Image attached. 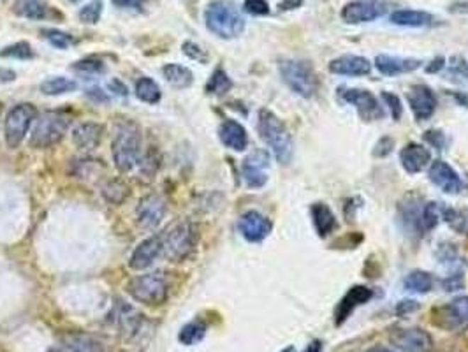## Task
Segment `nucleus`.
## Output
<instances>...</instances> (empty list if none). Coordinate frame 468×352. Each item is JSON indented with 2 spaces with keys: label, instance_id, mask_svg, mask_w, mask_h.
<instances>
[{
  "label": "nucleus",
  "instance_id": "nucleus-14",
  "mask_svg": "<svg viewBox=\"0 0 468 352\" xmlns=\"http://www.w3.org/2000/svg\"><path fill=\"white\" fill-rule=\"evenodd\" d=\"M268 168H270V154L264 150L252 151L241 164L243 180L250 188L264 187L268 181Z\"/></svg>",
  "mask_w": 468,
  "mask_h": 352
},
{
  "label": "nucleus",
  "instance_id": "nucleus-21",
  "mask_svg": "<svg viewBox=\"0 0 468 352\" xmlns=\"http://www.w3.org/2000/svg\"><path fill=\"white\" fill-rule=\"evenodd\" d=\"M375 68L379 73L384 76H398V74L414 73L423 65L418 58H403V57H393V55H377L375 57Z\"/></svg>",
  "mask_w": 468,
  "mask_h": 352
},
{
  "label": "nucleus",
  "instance_id": "nucleus-18",
  "mask_svg": "<svg viewBox=\"0 0 468 352\" xmlns=\"http://www.w3.org/2000/svg\"><path fill=\"white\" fill-rule=\"evenodd\" d=\"M371 296H374L371 289L364 287V285H354V287L349 289V292L340 299L337 310H334V324L337 326L344 324L357 306L370 302Z\"/></svg>",
  "mask_w": 468,
  "mask_h": 352
},
{
  "label": "nucleus",
  "instance_id": "nucleus-10",
  "mask_svg": "<svg viewBox=\"0 0 468 352\" xmlns=\"http://www.w3.org/2000/svg\"><path fill=\"white\" fill-rule=\"evenodd\" d=\"M435 324L440 328L455 331V329H465L468 328V296H462L447 305H442L435 309Z\"/></svg>",
  "mask_w": 468,
  "mask_h": 352
},
{
  "label": "nucleus",
  "instance_id": "nucleus-42",
  "mask_svg": "<svg viewBox=\"0 0 468 352\" xmlns=\"http://www.w3.org/2000/svg\"><path fill=\"white\" fill-rule=\"evenodd\" d=\"M72 69L80 74H88V76H97V74H102L106 70L104 64L97 58H85V60L76 62Z\"/></svg>",
  "mask_w": 468,
  "mask_h": 352
},
{
  "label": "nucleus",
  "instance_id": "nucleus-30",
  "mask_svg": "<svg viewBox=\"0 0 468 352\" xmlns=\"http://www.w3.org/2000/svg\"><path fill=\"white\" fill-rule=\"evenodd\" d=\"M40 92L44 95H62V94H69V92H75L78 88V83L71 78L65 76H55V78H48L40 83Z\"/></svg>",
  "mask_w": 468,
  "mask_h": 352
},
{
  "label": "nucleus",
  "instance_id": "nucleus-11",
  "mask_svg": "<svg viewBox=\"0 0 468 352\" xmlns=\"http://www.w3.org/2000/svg\"><path fill=\"white\" fill-rule=\"evenodd\" d=\"M391 343L403 352H430L433 347L430 333L421 328L396 329L389 336Z\"/></svg>",
  "mask_w": 468,
  "mask_h": 352
},
{
  "label": "nucleus",
  "instance_id": "nucleus-40",
  "mask_svg": "<svg viewBox=\"0 0 468 352\" xmlns=\"http://www.w3.org/2000/svg\"><path fill=\"white\" fill-rule=\"evenodd\" d=\"M43 36L46 37V41L51 46L58 48V50H67V48H71L72 44H75L72 36L65 34V32L62 31H55V28H46V31H43Z\"/></svg>",
  "mask_w": 468,
  "mask_h": 352
},
{
  "label": "nucleus",
  "instance_id": "nucleus-19",
  "mask_svg": "<svg viewBox=\"0 0 468 352\" xmlns=\"http://www.w3.org/2000/svg\"><path fill=\"white\" fill-rule=\"evenodd\" d=\"M430 180L437 185L438 188H442L447 194H458L463 187V181L459 178L458 173L451 168L445 161H435L430 166Z\"/></svg>",
  "mask_w": 468,
  "mask_h": 352
},
{
  "label": "nucleus",
  "instance_id": "nucleus-12",
  "mask_svg": "<svg viewBox=\"0 0 468 352\" xmlns=\"http://www.w3.org/2000/svg\"><path fill=\"white\" fill-rule=\"evenodd\" d=\"M238 229L243 238L250 243H259L266 240L273 231V224L268 217L256 210H250L241 215L238 222Z\"/></svg>",
  "mask_w": 468,
  "mask_h": 352
},
{
  "label": "nucleus",
  "instance_id": "nucleus-54",
  "mask_svg": "<svg viewBox=\"0 0 468 352\" xmlns=\"http://www.w3.org/2000/svg\"><path fill=\"white\" fill-rule=\"evenodd\" d=\"M109 88H111V92H115V94H118V95H127V87L121 85L120 80L109 81Z\"/></svg>",
  "mask_w": 468,
  "mask_h": 352
},
{
  "label": "nucleus",
  "instance_id": "nucleus-49",
  "mask_svg": "<svg viewBox=\"0 0 468 352\" xmlns=\"http://www.w3.org/2000/svg\"><path fill=\"white\" fill-rule=\"evenodd\" d=\"M425 139L428 141L431 146L437 148V150H442V148H444V136H442L440 131H428L425 134Z\"/></svg>",
  "mask_w": 468,
  "mask_h": 352
},
{
  "label": "nucleus",
  "instance_id": "nucleus-51",
  "mask_svg": "<svg viewBox=\"0 0 468 352\" xmlns=\"http://www.w3.org/2000/svg\"><path fill=\"white\" fill-rule=\"evenodd\" d=\"M87 94H88V97H90L92 101H95V102H106V101H108V95H106L104 92L101 90V88H90Z\"/></svg>",
  "mask_w": 468,
  "mask_h": 352
},
{
  "label": "nucleus",
  "instance_id": "nucleus-57",
  "mask_svg": "<svg viewBox=\"0 0 468 352\" xmlns=\"http://www.w3.org/2000/svg\"><path fill=\"white\" fill-rule=\"evenodd\" d=\"M320 351H322V342H320V340H313L310 346H308L303 352H320Z\"/></svg>",
  "mask_w": 468,
  "mask_h": 352
},
{
  "label": "nucleus",
  "instance_id": "nucleus-47",
  "mask_svg": "<svg viewBox=\"0 0 468 352\" xmlns=\"http://www.w3.org/2000/svg\"><path fill=\"white\" fill-rule=\"evenodd\" d=\"M146 2L148 0H113V4H115L116 7H121V9H143V7L146 6Z\"/></svg>",
  "mask_w": 468,
  "mask_h": 352
},
{
  "label": "nucleus",
  "instance_id": "nucleus-36",
  "mask_svg": "<svg viewBox=\"0 0 468 352\" xmlns=\"http://www.w3.org/2000/svg\"><path fill=\"white\" fill-rule=\"evenodd\" d=\"M442 213H444V210L440 208V205H437V203H425V206H423V211H421V229L423 233H428L431 229H435L438 225V222H440V217Z\"/></svg>",
  "mask_w": 468,
  "mask_h": 352
},
{
  "label": "nucleus",
  "instance_id": "nucleus-27",
  "mask_svg": "<svg viewBox=\"0 0 468 352\" xmlns=\"http://www.w3.org/2000/svg\"><path fill=\"white\" fill-rule=\"evenodd\" d=\"M50 352H104V347H102L101 342L92 338V336L76 335L69 336L67 340L55 346Z\"/></svg>",
  "mask_w": 468,
  "mask_h": 352
},
{
  "label": "nucleus",
  "instance_id": "nucleus-24",
  "mask_svg": "<svg viewBox=\"0 0 468 352\" xmlns=\"http://www.w3.org/2000/svg\"><path fill=\"white\" fill-rule=\"evenodd\" d=\"M219 138L224 146L234 151H243L249 146V134L246 129L236 120H224L219 127Z\"/></svg>",
  "mask_w": 468,
  "mask_h": 352
},
{
  "label": "nucleus",
  "instance_id": "nucleus-37",
  "mask_svg": "<svg viewBox=\"0 0 468 352\" xmlns=\"http://www.w3.org/2000/svg\"><path fill=\"white\" fill-rule=\"evenodd\" d=\"M442 218H444L455 231L462 233V235H468V210L445 208L444 213H442Z\"/></svg>",
  "mask_w": 468,
  "mask_h": 352
},
{
  "label": "nucleus",
  "instance_id": "nucleus-23",
  "mask_svg": "<svg viewBox=\"0 0 468 352\" xmlns=\"http://www.w3.org/2000/svg\"><path fill=\"white\" fill-rule=\"evenodd\" d=\"M102 134H104V127L97 122H83L72 131V143L76 148L83 151H90L99 146Z\"/></svg>",
  "mask_w": 468,
  "mask_h": 352
},
{
  "label": "nucleus",
  "instance_id": "nucleus-33",
  "mask_svg": "<svg viewBox=\"0 0 468 352\" xmlns=\"http://www.w3.org/2000/svg\"><path fill=\"white\" fill-rule=\"evenodd\" d=\"M206 329H208L206 322L195 319V321H190L189 324L183 326L182 331L178 333V340L183 346H195L206 336Z\"/></svg>",
  "mask_w": 468,
  "mask_h": 352
},
{
  "label": "nucleus",
  "instance_id": "nucleus-46",
  "mask_svg": "<svg viewBox=\"0 0 468 352\" xmlns=\"http://www.w3.org/2000/svg\"><path fill=\"white\" fill-rule=\"evenodd\" d=\"M393 148H394V141L388 138V136H384V138L375 144L374 155L375 157H388L391 151H393Z\"/></svg>",
  "mask_w": 468,
  "mask_h": 352
},
{
  "label": "nucleus",
  "instance_id": "nucleus-61",
  "mask_svg": "<svg viewBox=\"0 0 468 352\" xmlns=\"http://www.w3.org/2000/svg\"><path fill=\"white\" fill-rule=\"evenodd\" d=\"M0 110H2V105H0Z\"/></svg>",
  "mask_w": 468,
  "mask_h": 352
},
{
  "label": "nucleus",
  "instance_id": "nucleus-3",
  "mask_svg": "<svg viewBox=\"0 0 468 352\" xmlns=\"http://www.w3.org/2000/svg\"><path fill=\"white\" fill-rule=\"evenodd\" d=\"M259 134L264 143L271 148L280 164H289L294 155V143L283 122L270 110L259 111Z\"/></svg>",
  "mask_w": 468,
  "mask_h": 352
},
{
  "label": "nucleus",
  "instance_id": "nucleus-9",
  "mask_svg": "<svg viewBox=\"0 0 468 352\" xmlns=\"http://www.w3.org/2000/svg\"><path fill=\"white\" fill-rule=\"evenodd\" d=\"M389 2L386 0H352L342 7V20L349 25L370 23L388 14Z\"/></svg>",
  "mask_w": 468,
  "mask_h": 352
},
{
  "label": "nucleus",
  "instance_id": "nucleus-44",
  "mask_svg": "<svg viewBox=\"0 0 468 352\" xmlns=\"http://www.w3.org/2000/svg\"><path fill=\"white\" fill-rule=\"evenodd\" d=\"M243 9L246 13L254 14V16H266V14H270V4L266 0H245Z\"/></svg>",
  "mask_w": 468,
  "mask_h": 352
},
{
  "label": "nucleus",
  "instance_id": "nucleus-25",
  "mask_svg": "<svg viewBox=\"0 0 468 352\" xmlns=\"http://www.w3.org/2000/svg\"><path fill=\"white\" fill-rule=\"evenodd\" d=\"M391 23L400 25V27H431L435 23L433 14L426 13V11L418 9H398L391 14Z\"/></svg>",
  "mask_w": 468,
  "mask_h": 352
},
{
  "label": "nucleus",
  "instance_id": "nucleus-2",
  "mask_svg": "<svg viewBox=\"0 0 468 352\" xmlns=\"http://www.w3.org/2000/svg\"><path fill=\"white\" fill-rule=\"evenodd\" d=\"M206 27L222 39H234L245 31V18L231 0H215L205 11Z\"/></svg>",
  "mask_w": 468,
  "mask_h": 352
},
{
  "label": "nucleus",
  "instance_id": "nucleus-55",
  "mask_svg": "<svg viewBox=\"0 0 468 352\" xmlns=\"http://www.w3.org/2000/svg\"><path fill=\"white\" fill-rule=\"evenodd\" d=\"M301 4H303V0H283V2L278 4V9L290 11V9H296V7H300Z\"/></svg>",
  "mask_w": 468,
  "mask_h": 352
},
{
  "label": "nucleus",
  "instance_id": "nucleus-28",
  "mask_svg": "<svg viewBox=\"0 0 468 352\" xmlns=\"http://www.w3.org/2000/svg\"><path fill=\"white\" fill-rule=\"evenodd\" d=\"M14 13L27 20H46L50 16V6L44 0H16Z\"/></svg>",
  "mask_w": 468,
  "mask_h": 352
},
{
  "label": "nucleus",
  "instance_id": "nucleus-8",
  "mask_svg": "<svg viewBox=\"0 0 468 352\" xmlns=\"http://www.w3.org/2000/svg\"><path fill=\"white\" fill-rule=\"evenodd\" d=\"M38 120V110L31 102L16 105L7 113L4 122V138L9 148H18L31 131L32 124Z\"/></svg>",
  "mask_w": 468,
  "mask_h": 352
},
{
  "label": "nucleus",
  "instance_id": "nucleus-41",
  "mask_svg": "<svg viewBox=\"0 0 468 352\" xmlns=\"http://www.w3.org/2000/svg\"><path fill=\"white\" fill-rule=\"evenodd\" d=\"M102 14V0H92L90 4L80 11V20L87 25H94L101 20Z\"/></svg>",
  "mask_w": 468,
  "mask_h": 352
},
{
  "label": "nucleus",
  "instance_id": "nucleus-43",
  "mask_svg": "<svg viewBox=\"0 0 468 352\" xmlns=\"http://www.w3.org/2000/svg\"><path fill=\"white\" fill-rule=\"evenodd\" d=\"M382 101L386 102L391 111V117H393V120H400L401 114H403V107H401V101L398 95L391 94V92H382Z\"/></svg>",
  "mask_w": 468,
  "mask_h": 352
},
{
  "label": "nucleus",
  "instance_id": "nucleus-15",
  "mask_svg": "<svg viewBox=\"0 0 468 352\" xmlns=\"http://www.w3.org/2000/svg\"><path fill=\"white\" fill-rule=\"evenodd\" d=\"M165 201L158 194H148L139 201L136 215H138V224L143 229H156L165 217Z\"/></svg>",
  "mask_w": 468,
  "mask_h": 352
},
{
  "label": "nucleus",
  "instance_id": "nucleus-1",
  "mask_svg": "<svg viewBox=\"0 0 468 352\" xmlns=\"http://www.w3.org/2000/svg\"><path fill=\"white\" fill-rule=\"evenodd\" d=\"M113 161L120 173H129L141 162V129L131 120L116 125L113 138Z\"/></svg>",
  "mask_w": 468,
  "mask_h": 352
},
{
  "label": "nucleus",
  "instance_id": "nucleus-5",
  "mask_svg": "<svg viewBox=\"0 0 468 352\" xmlns=\"http://www.w3.org/2000/svg\"><path fill=\"white\" fill-rule=\"evenodd\" d=\"M69 117L60 111H46L36 120L34 131L31 134L32 148H50L60 143L69 131Z\"/></svg>",
  "mask_w": 468,
  "mask_h": 352
},
{
  "label": "nucleus",
  "instance_id": "nucleus-45",
  "mask_svg": "<svg viewBox=\"0 0 468 352\" xmlns=\"http://www.w3.org/2000/svg\"><path fill=\"white\" fill-rule=\"evenodd\" d=\"M183 53L195 62H201V64H206V62H208V53H206L199 44L192 43V41L183 43Z\"/></svg>",
  "mask_w": 468,
  "mask_h": 352
},
{
  "label": "nucleus",
  "instance_id": "nucleus-13",
  "mask_svg": "<svg viewBox=\"0 0 468 352\" xmlns=\"http://www.w3.org/2000/svg\"><path fill=\"white\" fill-rule=\"evenodd\" d=\"M340 92L342 99L356 107L363 120H379V118L384 117V111H382L381 105H379L375 95L370 94V92L361 90V88H345V90Z\"/></svg>",
  "mask_w": 468,
  "mask_h": 352
},
{
  "label": "nucleus",
  "instance_id": "nucleus-26",
  "mask_svg": "<svg viewBox=\"0 0 468 352\" xmlns=\"http://www.w3.org/2000/svg\"><path fill=\"white\" fill-rule=\"evenodd\" d=\"M310 211L313 218V228H315L317 235H319L320 238H327L338 225L334 213L331 211L330 206L324 205V203H313Z\"/></svg>",
  "mask_w": 468,
  "mask_h": 352
},
{
  "label": "nucleus",
  "instance_id": "nucleus-52",
  "mask_svg": "<svg viewBox=\"0 0 468 352\" xmlns=\"http://www.w3.org/2000/svg\"><path fill=\"white\" fill-rule=\"evenodd\" d=\"M449 13L468 14V0H462V2L451 4V6H449Z\"/></svg>",
  "mask_w": 468,
  "mask_h": 352
},
{
  "label": "nucleus",
  "instance_id": "nucleus-17",
  "mask_svg": "<svg viewBox=\"0 0 468 352\" xmlns=\"http://www.w3.org/2000/svg\"><path fill=\"white\" fill-rule=\"evenodd\" d=\"M162 248L164 247H162L160 235L150 236V238L143 240V242L134 248V252H132L129 266H131L132 270H136V272L150 268L162 255Z\"/></svg>",
  "mask_w": 468,
  "mask_h": 352
},
{
  "label": "nucleus",
  "instance_id": "nucleus-32",
  "mask_svg": "<svg viewBox=\"0 0 468 352\" xmlns=\"http://www.w3.org/2000/svg\"><path fill=\"white\" fill-rule=\"evenodd\" d=\"M403 285L407 291L426 294V292H430L431 287H433V277H431L430 273L421 272V270H415V272L408 273V275L405 277Z\"/></svg>",
  "mask_w": 468,
  "mask_h": 352
},
{
  "label": "nucleus",
  "instance_id": "nucleus-48",
  "mask_svg": "<svg viewBox=\"0 0 468 352\" xmlns=\"http://www.w3.org/2000/svg\"><path fill=\"white\" fill-rule=\"evenodd\" d=\"M418 309H419L418 302H412V299H403V302H400L396 305V314L398 316H405V314L415 312Z\"/></svg>",
  "mask_w": 468,
  "mask_h": 352
},
{
  "label": "nucleus",
  "instance_id": "nucleus-7",
  "mask_svg": "<svg viewBox=\"0 0 468 352\" xmlns=\"http://www.w3.org/2000/svg\"><path fill=\"white\" fill-rule=\"evenodd\" d=\"M162 236V254L173 262H182L192 254L197 242V235L190 222H180L173 225Z\"/></svg>",
  "mask_w": 468,
  "mask_h": 352
},
{
  "label": "nucleus",
  "instance_id": "nucleus-56",
  "mask_svg": "<svg viewBox=\"0 0 468 352\" xmlns=\"http://www.w3.org/2000/svg\"><path fill=\"white\" fill-rule=\"evenodd\" d=\"M452 97H455L462 106L468 107V92H452Z\"/></svg>",
  "mask_w": 468,
  "mask_h": 352
},
{
  "label": "nucleus",
  "instance_id": "nucleus-39",
  "mask_svg": "<svg viewBox=\"0 0 468 352\" xmlns=\"http://www.w3.org/2000/svg\"><path fill=\"white\" fill-rule=\"evenodd\" d=\"M102 194H104V198L108 199L109 203H115V205H118V203H121L125 198H127L129 188H127V185H124L121 181H116V180L108 181V183L102 187Z\"/></svg>",
  "mask_w": 468,
  "mask_h": 352
},
{
  "label": "nucleus",
  "instance_id": "nucleus-16",
  "mask_svg": "<svg viewBox=\"0 0 468 352\" xmlns=\"http://www.w3.org/2000/svg\"><path fill=\"white\" fill-rule=\"evenodd\" d=\"M407 101L418 120H428L437 110V97L426 85H414L408 90Z\"/></svg>",
  "mask_w": 468,
  "mask_h": 352
},
{
  "label": "nucleus",
  "instance_id": "nucleus-34",
  "mask_svg": "<svg viewBox=\"0 0 468 352\" xmlns=\"http://www.w3.org/2000/svg\"><path fill=\"white\" fill-rule=\"evenodd\" d=\"M445 78L452 83L468 87V64L465 58L459 57V55L452 57L447 64V69H445Z\"/></svg>",
  "mask_w": 468,
  "mask_h": 352
},
{
  "label": "nucleus",
  "instance_id": "nucleus-53",
  "mask_svg": "<svg viewBox=\"0 0 468 352\" xmlns=\"http://www.w3.org/2000/svg\"><path fill=\"white\" fill-rule=\"evenodd\" d=\"M445 68V58L442 57H437L433 62H431V65H426V73H440L442 69Z\"/></svg>",
  "mask_w": 468,
  "mask_h": 352
},
{
  "label": "nucleus",
  "instance_id": "nucleus-6",
  "mask_svg": "<svg viewBox=\"0 0 468 352\" xmlns=\"http://www.w3.org/2000/svg\"><path fill=\"white\" fill-rule=\"evenodd\" d=\"M127 292L139 303L148 306H158L165 303L169 296V285L165 275L160 272L134 277L127 284Z\"/></svg>",
  "mask_w": 468,
  "mask_h": 352
},
{
  "label": "nucleus",
  "instance_id": "nucleus-35",
  "mask_svg": "<svg viewBox=\"0 0 468 352\" xmlns=\"http://www.w3.org/2000/svg\"><path fill=\"white\" fill-rule=\"evenodd\" d=\"M233 88V81L227 76V73L224 69H215V73L212 74L209 81L206 83V92L212 95H224Z\"/></svg>",
  "mask_w": 468,
  "mask_h": 352
},
{
  "label": "nucleus",
  "instance_id": "nucleus-59",
  "mask_svg": "<svg viewBox=\"0 0 468 352\" xmlns=\"http://www.w3.org/2000/svg\"><path fill=\"white\" fill-rule=\"evenodd\" d=\"M282 352H296V349H294V347L290 346V347H287V349H283Z\"/></svg>",
  "mask_w": 468,
  "mask_h": 352
},
{
  "label": "nucleus",
  "instance_id": "nucleus-50",
  "mask_svg": "<svg viewBox=\"0 0 468 352\" xmlns=\"http://www.w3.org/2000/svg\"><path fill=\"white\" fill-rule=\"evenodd\" d=\"M445 291H459L463 287V277L462 275H451L449 279H445L444 282Z\"/></svg>",
  "mask_w": 468,
  "mask_h": 352
},
{
  "label": "nucleus",
  "instance_id": "nucleus-20",
  "mask_svg": "<svg viewBox=\"0 0 468 352\" xmlns=\"http://www.w3.org/2000/svg\"><path fill=\"white\" fill-rule=\"evenodd\" d=\"M400 161L408 175H418V173L425 171L426 166L431 162V154L428 148L423 146V144L408 143L401 148Z\"/></svg>",
  "mask_w": 468,
  "mask_h": 352
},
{
  "label": "nucleus",
  "instance_id": "nucleus-38",
  "mask_svg": "<svg viewBox=\"0 0 468 352\" xmlns=\"http://www.w3.org/2000/svg\"><path fill=\"white\" fill-rule=\"evenodd\" d=\"M0 57L31 60V58L36 57V53H34V50H32L31 44L25 43V41H20V43H14V44H11V46L4 48V50L0 51Z\"/></svg>",
  "mask_w": 468,
  "mask_h": 352
},
{
  "label": "nucleus",
  "instance_id": "nucleus-31",
  "mask_svg": "<svg viewBox=\"0 0 468 352\" xmlns=\"http://www.w3.org/2000/svg\"><path fill=\"white\" fill-rule=\"evenodd\" d=\"M136 97L146 105H157L162 97L160 87L152 78H139V81L136 83Z\"/></svg>",
  "mask_w": 468,
  "mask_h": 352
},
{
  "label": "nucleus",
  "instance_id": "nucleus-60",
  "mask_svg": "<svg viewBox=\"0 0 468 352\" xmlns=\"http://www.w3.org/2000/svg\"><path fill=\"white\" fill-rule=\"evenodd\" d=\"M69 2H75L76 4V2H80V0H69Z\"/></svg>",
  "mask_w": 468,
  "mask_h": 352
},
{
  "label": "nucleus",
  "instance_id": "nucleus-29",
  "mask_svg": "<svg viewBox=\"0 0 468 352\" xmlns=\"http://www.w3.org/2000/svg\"><path fill=\"white\" fill-rule=\"evenodd\" d=\"M162 76L168 80V83H171L176 88H189L194 81L192 70L180 64L164 65L162 68Z\"/></svg>",
  "mask_w": 468,
  "mask_h": 352
},
{
  "label": "nucleus",
  "instance_id": "nucleus-22",
  "mask_svg": "<svg viewBox=\"0 0 468 352\" xmlns=\"http://www.w3.org/2000/svg\"><path fill=\"white\" fill-rule=\"evenodd\" d=\"M330 70L342 76H366L370 74L371 64L368 58L359 57V55H344V57L331 60Z\"/></svg>",
  "mask_w": 468,
  "mask_h": 352
},
{
  "label": "nucleus",
  "instance_id": "nucleus-58",
  "mask_svg": "<svg viewBox=\"0 0 468 352\" xmlns=\"http://www.w3.org/2000/svg\"><path fill=\"white\" fill-rule=\"evenodd\" d=\"M368 352H394V351L388 349V347H381V346H379V347H371V349L368 351Z\"/></svg>",
  "mask_w": 468,
  "mask_h": 352
},
{
  "label": "nucleus",
  "instance_id": "nucleus-4",
  "mask_svg": "<svg viewBox=\"0 0 468 352\" xmlns=\"http://www.w3.org/2000/svg\"><path fill=\"white\" fill-rule=\"evenodd\" d=\"M280 76H282L283 83L296 92L298 95L305 99H310L315 95L317 88H319V80H317L315 70L308 62L305 60H294V58H287L278 64Z\"/></svg>",
  "mask_w": 468,
  "mask_h": 352
}]
</instances>
